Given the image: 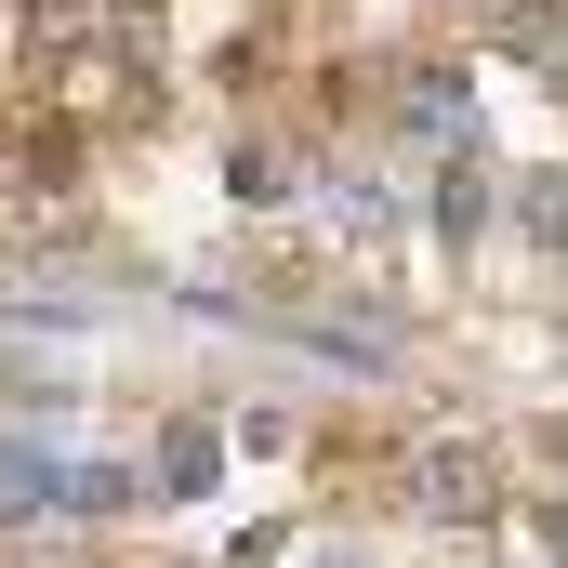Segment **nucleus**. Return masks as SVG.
I'll list each match as a JSON object with an SVG mask.
<instances>
[{"instance_id": "obj_1", "label": "nucleus", "mask_w": 568, "mask_h": 568, "mask_svg": "<svg viewBox=\"0 0 568 568\" xmlns=\"http://www.w3.org/2000/svg\"><path fill=\"white\" fill-rule=\"evenodd\" d=\"M145 503L133 463H53V449H0V516L27 529V516H120Z\"/></svg>"}, {"instance_id": "obj_2", "label": "nucleus", "mask_w": 568, "mask_h": 568, "mask_svg": "<svg viewBox=\"0 0 568 568\" xmlns=\"http://www.w3.org/2000/svg\"><path fill=\"white\" fill-rule=\"evenodd\" d=\"M397 120H410V145H436V159L476 145V80H463V67H424V80L397 93Z\"/></svg>"}, {"instance_id": "obj_3", "label": "nucleus", "mask_w": 568, "mask_h": 568, "mask_svg": "<svg viewBox=\"0 0 568 568\" xmlns=\"http://www.w3.org/2000/svg\"><path fill=\"white\" fill-rule=\"evenodd\" d=\"M410 516H489V449H424L410 463Z\"/></svg>"}, {"instance_id": "obj_4", "label": "nucleus", "mask_w": 568, "mask_h": 568, "mask_svg": "<svg viewBox=\"0 0 568 568\" xmlns=\"http://www.w3.org/2000/svg\"><path fill=\"white\" fill-rule=\"evenodd\" d=\"M212 476H225V436H212V424H172V436H159V503H199Z\"/></svg>"}, {"instance_id": "obj_5", "label": "nucleus", "mask_w": 568, "mask_h": 568, "mask_svg": "<svg viewBox=\"0 0 568 568\" xmlns=\"http://www.w3.org/2000/svg\"><path fill=\"white\" fill-rule=\"evenodd\" d=\"M516 212H529V239H542V252H568V172H529V199H516Z\"/></svg>"}, {"instance_id": "obj_6", "label": "nucleus", "mask_w": 568, "mask_h": 568, "mask_svg": "<svg viewBox=\"0 0 568 568\" xmlns=\"http://www.w3.org/2000/svg\"><path fill=\"white\" fill-rule=\"evenodd\" d=\"M542 556H556V568H568V503H556V516H542Z\"/></svg>"}, {"instance_id": "obj_7", "label": "nucleus", "mask_w": 568, "mask_h": 568, "mask_svg": "<svg viewBox=\"0 0 568 568\" xmlns=\"http://www.w3.org/2000/svg\"><path fill=\"white\" fill-rule=\"evenodd\" d=\"M542 80H556V93H568V27H556V53H542Z\"/></svg>"}, {"instance_id": "obj_8", "label": "nucleus", "mask_w": 568, "mask_h": 568, "mask_svg": "<svg viewBox=\"0 0 568 568\" xmlns=\"http://www.w3.org/2000/svg\"><path fill=\"white\" fill-rule=\"evenodd\" d=\"M317 568H357V556H317Z\"/></svg>"}]
</instances>
